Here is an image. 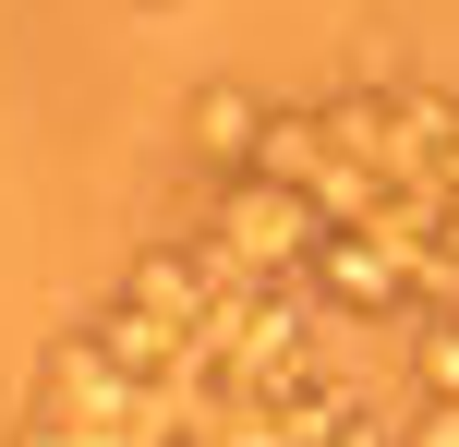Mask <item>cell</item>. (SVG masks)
<instances>
[{
    "label": "cell",
    "instance_id": "6da1fadb",
    "mask_svg": "<svg viewBox=\"0 0 459 447\" xmlns=\"http://www.w3.org/2000/svg\"><path fill=\"white\" fill-rule=\"evenodd\" d=\"M423 375H436V387H459V339H423Z\"/></svg>",
    "mask_w": 459,
    "mask_h": 447
},
{
    "label": "cell",
    "instance_id": "7a4b0ae2",
    "mask_svg": "<svg viewBox=\"0 0 459 447\" xmlns=\"http://www.w3.org/2000/svg\"><path fill=\"white\" fill-rule=\"evenodd\" d=\"M423 447H459V435H423Z\"/></svg>",
    "mask_w": 459,
    "mask_h": 447
}]
</instances>
